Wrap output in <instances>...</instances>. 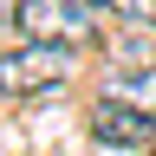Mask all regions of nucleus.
<instances>
[{
	"label": "nucleus",
	"mask_w": 156,
	"mask_h": 156,
	"mask_svg": "<svg viewBox=\"0 0 156 156\" xmlns=\"http://www.w3.org/2000/svg\"><path fill=\"white\" fill-rule=\"evenodd\" d=\"M20 26L26 39H46V46H91L104 33V7L98 0H20Z\"/></svg>",
	"instance_id": "f257e3e1"
},
{
	"label": "nucleus",
	"mask_w": 156,
	"mask_h": 156,
	"mask_svg": "<svg viewBox=\"0 0 156 156\" xmlns=\"http://www.w3.org/2000/svg\"><path fill=\"white\" fill-rule=\"evenodd\" d=\"M65 78H72V46L26 39V46L0 52V98H39V91H58Z\"/></svg>",
	"instance_id": "f03ea898"
},
{
	"label": "nucleus",
	"mask_w": 156,
	"mask_h": 156,
	"mask_svg": "<svg viewBox=\"0 0 156 156\" xmlns=\"http://www.w3.org/2000/svg\"><path fill=\"white\" fill-rule=\"evenodd\" d=\"M91 136H98V143H111V150H150V143H156V117L111 91V98H98V104H91Z\"/></svg>",
	"instance_id": "7ed1b4c3"
},
{
	"label": "nucleus",
	"mask_w": 156,
	"mask_h": 156,
	"mask_svg": "<svg viewBox=\"0 0 156 156\" xmlns=\"http://www.w3.org/2000/svg\"><path fill=\"white\" fill-rule=\"evenodd\" d=\"M117 98H130L136 111H150V117H156V65H143V72H124Z\"/></svg>",
	"instance_id": "20e7f679"
},
{
	"label": "nucleus",
	"mask_w": 156,
	"mask_h": 156,
	"mask_svg": "<svg viewBox=\"0 0 156 156\" xmlns=\"http://www.w3.org/2000/svg\"><path fill=\"white\" fill-rule=\"evenodd\" d=\"M104 13H124V20H136V26H156V0H98Z\"/></svg>",
	"instance_id": "39448f33"
},
{
	"label": "nucleus",
	"mask_w": 156,
	"mask_h": 156,
	"mask_svg": "<svg viewBox=\"0 0 156 156\" xmlns=\"http://www.w3.org/2000/svg\"><path fill=\"white\" fill-rule=\"evenodd\" d=\"M0 26H20V0H0Z\"/></svg>",
	"instance_id": "423d86ee"
},
{
	"label": "nucleus",
	"mask_w": 156,
	"mask_h": 156,
	"mask_svg": "<svg viewBox=\"0 0 156 156\" xmlns=\"http://www.w3.org/2000/svg\"><path fill=\"white\" fill-rule=\"evenodd\" d=\"M150 156H156V143H150Z\"/></svg>",
	"instance_id": "0eeeda50"
}]
</instances>
